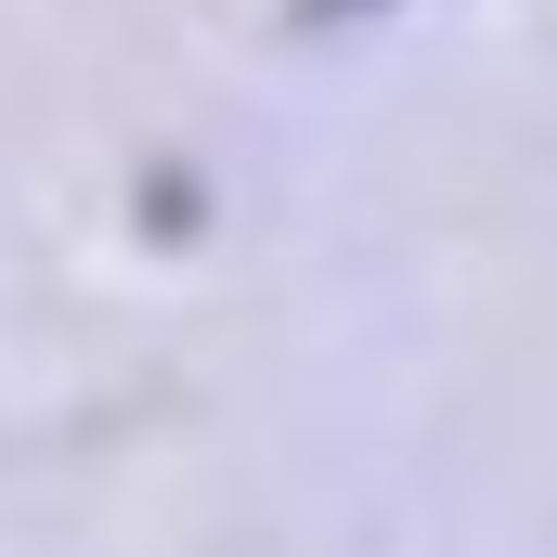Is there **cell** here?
I'll return each instance as SVG.
<instances>
[]
</instances>
